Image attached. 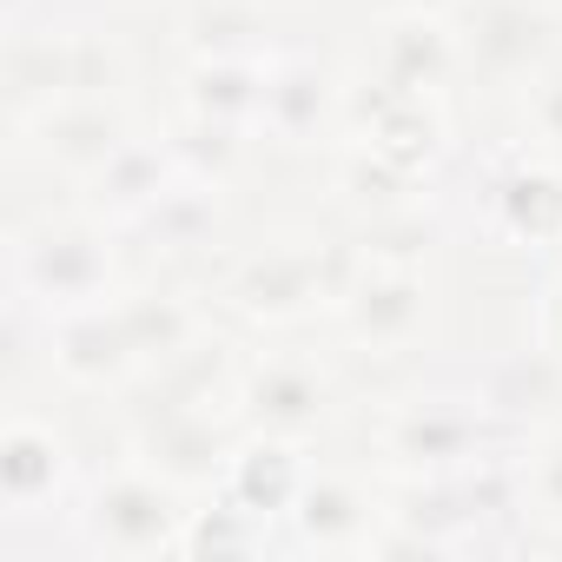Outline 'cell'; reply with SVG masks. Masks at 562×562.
Segmentation results:
<instances>
[{
  "label": "cell",
  "mask_w": 562,
  "mask_h": 562,
  "mask_svg": "<svg viewBox=\"0 0 562 562\" xmlns=\"http://www.w3.org/2000/svg\"><path fill=\"white\" fill-rule=\"evenodd\" d=\"M232 443H238V411L232 404H153L146 397L133 430H126V457H139L146 470H159L186 496H199L225 476Z\"/></svg>",
  "instance_id": "30bf717a"
},
{
  "label": "cell",
  "mask_w": 562,
  "mask_h": 562,
  "mask_svg": "<svg viewBox=\"0 0 562 562\" xmlns=\"http://www.w3.org/2000/svg\"><path fill=\"white\" fill-rule=\"evenodd\" d=\"M271 54H192L179 67V113H199V120H225V126L258 133Z\"/></svg>",
  "instance_id": "44dd1931"
},
{
  "label": "cell",
  "mask_w": 562,
  "mask_h": 562,
  "mask_svg": "<svg viewBox=\"0 0 562 562\" xmlns=\"http://www.w3.org/2000/svg\"><path fill=\"white\" fill-rule=\"evenodd\" d=\"M186 509H192V496L179 483H166L139 457H120L113 470L87 476V490L74 503V555H100V562L106 555L113 562L179 555Z\"/></svg>",
  "instance_id": "8992f818"
},
{
  "label": "cell",
  "mask_w": 562,
  "mask_h": 562,
  "mask_svg": "<svg viewBox=\"0 0 562 562\" xmlns=\"http://www.w3.org/2000/svg\"><path fill=\"white\" fill-rule=\"evenodd\" d=\"M186 179V166H179V153L166 146V133H133L87 186H80V205L93 212V218H106V225H139L172 186Z\"/></svg>",
  "instance_id": "d6986e66"
},
{
  "label": "cell",
  "mask_w": 562,
  "mask_h": 562,
  "mask_svg": "<svg viewBox=\"0 0 562 562\" xmlns=\"http://www.w3.org/2000/svg\"><path fill=\"white\" fill-rule=\"evenodd\" d=\"M345 100H351V80H345V74H338L325 54L278 47V54H271V74H265L258 146L305 153V146L331 139V133L345 126Z\"/></svg>",
  "instance_id": "7c38bea8"
},
{
  "label": "cell",
  "mask_w": 562,
  "mask_h": 562,
  "mask_svg": "<svg viewBox=\"0 0 562 562\" xmlns=\"http://www.w3.org/2000/svg\"><path fill=\"white\" fill-rule=\"evenodd\" d=\"M166 146L179 153L186 179H212V186H232V172L245 166V153L258 146V133L245 126H225V120H199V113H179L172 126H159Z\"/></svg>",
  "instance_id": "4316f807"
},
{
  "label": "cell",
  "mask_w": 562,
  "mask_h": 562,
  "mask_svg": "<svg viewBox=\"0 0 562 562\" xmlns=\"http://www.w3.org/2000/svg\"><path fill=\"white\" fill-rule=\"evenodd\" d=\"M120 225L80 212H47L34 225H21L8 238V312H27L34 325L80 312V305H106L120 299Z\"/></svg>",
  "instance_id": "6da1fadb"
},
{
  "label": "cell",
  "mask_w": 562,
  "mask_h": 562,
  "mask_svg": "<svg viewBox=\"0 0 562 562\" xmlns=\"http://www.w3.org/2000/svg\"><path fill=\"white\" fill-rule=\"evenodd\" d=\"M331 325L364 358H411L437 325V285L424 258H391V251L358 245V271L345 278Z\"/></svg>",
  "instance_id": "52a82bcc"
},
{
  "label": "cell",
  "mask_w": 562,
  "mask_h": 562,
  "mask_svg": "<svg viewBox=\"0 0 562 562\" xmlns=\"http://www.w3.org/2000/svg\"><path fill=\"white\" fill-rule=\"evenodd\" d=\"M351 271H358V238H325V232L278 238V245L238 251L218 271L212 312H225L245 331H292L318 312L331 318Z\"/></svg>",
  "instance_id": "7a4b0ae2"
},
{
  "label": "cell",
  "mask_w": 562,
  "mask_h": 562,
  "mask_svg": "<svg viewBox=\"0 0 562 562\" xmlns=\"http://www.w3.org/2000/svg\"><path fill=\"white\" fill-rule=\"evenodd\" d=\"M113 87H120V47L100 27L67 21L60 8L0 34V93H8V126L14 133L34 126L41 113H54L60 100L113 93Z\"/></svg>",
  "instance_id": "5b68a950"
},
{
  "label": "cell",
  "mask_w": 562,
  "mask_h": 562,
  "mask_svg": "<svg viewBox=\"0 0 562 562\" xmlns=\"http://www.w3.org/2000/svg\"><path fill=\"white\" fill-rule=\"evenodd\" d=\"M364 80L384 93H450L463 80V41H457V14L450 8H391L371 27V54H364Z\"/></svg>",
  "instance_id": "8fae6325"
},
{
  "label": "cell",
  "mask_w": 562,
  "mask_h": 562,
  "mask_svg": "<svg viewBox=\"0 0 562 562\" xmlns=\"http://www.w3.org/2000/svg\"><path fill=\"white\" fill-rule=\"evenodd\" d=\"M120 318H126V338L139 351V371L159 378L166 364H179L186 351H199L218 325H212V305H199L192 292L179 285H120ZM139 378V384H146Z\"/></svg>",
  "instance_id": "ffe728a7"
},
{
  "label": "cell",
  "mask_w": 562,
  "mask_h": 562,
  "mask_svg": "<svg viewBox=\"0 0 562 562\" xmlns=\"http://www.w3.org/2000/svg\"><path fill=\"white\" fill-rule=\"evenodd\" d=\"M133 133H139V126L126 120V106H120L113 93H80V100H60L54 113H41L34 126H21L14 146H21L27 159H41L47 172L87 186Z\"/></svg>",
  "instance_id": "2e32d148"
},
{
  "label": "cell",
  "mask_w": 562,
  "mask_h": 562,
  "mask_svg": "<svg viewBox=\"0 0 562 562\" xmlns=\"http://www.w3.org/2000/svg\"><path fill=\"white\" fill-rule=\"evenodd\" d=\"M450 14L463 41V80L529 87L542 67L562 60L555 8H536V0H450Z\"/></svg>",
  "instance_id": "9c48e42d"
},
{
  "label": "cell",
  "mask_w": 562,
  "mask_h": 562,
  "mask_svg": "<svg viewBox=\"0 0 562 562\" xmlns=\"http://www.w3.org/2000/svg\"><path fill=\"white\" fill-rule=\"evenodd\" d=\"M87 476L74 463V443L34 417L14 411L0 430V549L8 555H74V503Z\"/></svg>",
  "instance_id": "277c9868"
},
{
  "label": "cell",
  "mask_w": 562,
  "mask_h": 562,
  "mask_svg": "<svg viewBox=\"0 0 562 562\" xmlns=\"http://www.w3.org/2000/svg\"><path fill=\"white\" fill-rule=\"evenodd\" d=\"M522 120H529L536 146H542L549 159H562V60L542 67V74L522 87Z\"/></svg>",
  "instance_id": "83f0119b"
},
{
  "label": "cell",
  "mask_w": 562,
  "mask_h": 562,
  "mask_svg": "<svg viewBox=\"0 0 562 562\" xmlns=\"http://www.w3.org/2000/svg\"><path fill=\"white\" fill-rule=\"evenodd\" d=\"M34 338H41V364L54 371V384L80 391V397H113V391H133L146 378L113 299L106 305L60 312V318L34 325Z\"/></svg>",
  "instance_id": "4fadbf2b"
},
{
  "label": "cell",
  "mask_w": 562,
  "mask_h": 562,
  "mask_svg": "<svg viewBox=\"0 0 562 562\" xmlns=\"http://www.w3.org/2000/svg\"><path fill=\"white\" fill-rule=\"evenodd\" d=\"M232 404H238V430L318 443L338 424V378L318 351H258V358H238Z\"/></svg>",
  "instance_id": "ba28073f"
},
{
  "label": "cell",
  "mask_w": 562,
  "mask_h": 562,
  "mask_svg": "<svg viewBox=\"0 0 562 562\" xmlns=\"http://www.w3.org/2000/svg\"><path fill=\"white\" fill-rule=\"evenodd\" d=\"M179 47L192 54H271V21L258 0H192L179 21Z\"/></svg>",
  "instance_id": "d4e9b609"
},
{
  "label": "cell",
  "mask_w": 562,
  "mask_h": 562,
  "mask_svg": "<svg viewBox=\"0 0 562 562\" xmlns=\"http://www.w3.org/2000/svg\"><path fill=\"white\" fill-rule=\"evenodd\" d=\"M536 8H555V14H562V0H536Z\"/></svg>",
  "instance_id": "f546056e"
},
{
  "label": "cell",
  "mask_w": 562,
  "mask_h": 562,
  "mask_svg": "<svg viewBox=\"0 0 562 562\" xmlns=\"http://www.w3.org/2000/svg\"><path fill=\"white\" fill-rule=\"evenodd\" d=\"M285 549V529L265 522L258 509H245L238 496H225L218 483L192 496L186 529H179V555L186 562H225V555H271Z\"/></svg>",
  "instance_id": "cb8c5ba5"
},
{
  "label": "cell",
  "mask_w": 562,
  "mask_h": 562,
  "mask_svg": "<svg viewBox=\"0 0 562 562\" xmlns=\"http://www.w3.org/2000/svg\"><path fill=\"white\" fill-rule=\"evenodd\" d=\"M516 470H522V522H529V549L542 536L562 542V417L529 430L516 443Z\"/></svg>",
  "instance_id": "484cf974"
},
{
  "label": "cell",
  "mask_w": 562,
  "mask_h": 562,
  "mask_svg": "<svg viewBox=\"0 0 562 562\" xmlns=\"http://www.w3.org/2000/svg\"><path fill=\"white\" fill-rule=\"evenodd\" d=\"M41 14H54V0H0V34H8V27H27V21H41Z\"/></svg>",
  "instance_id": "f1b7e54d"
},
{
  "label": "cell",
  "mask_w": 562,
  "mask_h": 562,
  "mask_svg": "<svg viewBox=\"0 0 562 562\" xmlns=\"http://www.w3.org/2000/svg\"><path fill=\"white\" fill-rule=\"evenodd\" d=\"M384 522V476H358L338 463H312L292 516H285V549L299 555H371V536Z\"/></svg>",
  "instance_id": "5bb4252c"
},
{
  "label": "cell",
  "mask_w": 562,
  "mask_h": 562,
  "mask_svg": "<svg viewBox=\"0 0 562 562\" xmlns=\"http://www.w3.org/2000/svg\"><path fill=\"white\" fill-rule=\"evenodd\" d=\"M463 384L509 424V430H542L562 417V345H516L463 371Z\"/></svg>",
  "instance_id": "e0dca14e"
},
{
  "label": "cell",
  "mask_w": 562,
  "mask_h": 562,
  "mask_svg": "<svg viewBox=\"0 0 562 562\" xmlns=\"http://www.w3.org/2000/svg\"><path fill=\"white\" fill-rule=\"evenodd\" d=\"M483 225L509 251L555 258L562 251V166L542 146L536 153H503L483 172Z\"/></svg>",
  "instance_id": "9a60e30c"
},
{
  "label": "cell",
  "mask_w": 562,
  "mask_h": 562,
  "mask_svg": "<svg viewBox=\"0 0 562 562\" xmlns=\"http://www.w3.org/2000/svg\"><path fill=\"white\" fill-rule=\"evenodd\" d=\"M516 437H529V430H509L463 378L457 384L404 391L371 424V450H378V476L384 483H404V476H457V470L509 450Z\"/></svg>",
  "instance_id": "3957f363"
},
{
  "label": "cell",
  "mask_w": 562,
  "mask_h": 562,
  "mask_svg": "<svg viewBox=\"0 0 562 562\" xmlns=\"http://www.w3.org/2000/svg\"><path fill=\"white\" fill-rule=\"evenodd\" d=\"M312 463H318V443H305V437L238 430V443H232V457H225L218 490H225V496H238L245 509H258L265 522L285 529V516H292V503H299V490H305Z\"/></svg>",
  "instance_id": "ac0fdd59"
},
{
  "label": "cell",
  "mask_w": 562,
  "mask_h": 562,
  "mask_svg": "<svg viewBox=\"0 0 562 562\" xmlns=\"http://www.w3.org/2000/svg\"><path fill=\"white\" fill-rule=\"evenodd\" d=\"M424 192H430V179L404 172L397 159H384V153L364 146V139H345L338 159H331V199H338V212L358 218V225H384V218H397V212H417Z\"/></svg>",
  "instance_id": "7402d4cb"
},
{
  "label": "cell",
  "mask_w": 562,
  "mask_h": 562,
  "mask_svg": "<svg viewBox=\"0 0 562 562\" xmlns=\"http://www.w3.org/2000/svg\"><path fill=\"white\" fill-rule=\"evenodd\" d=\"M126 238L153 258H192L212 251L225 238V186L212 179H179L139 225H126Z\"/></svg>",
  "instance_id": "603a6c76"
}]
</instances>
